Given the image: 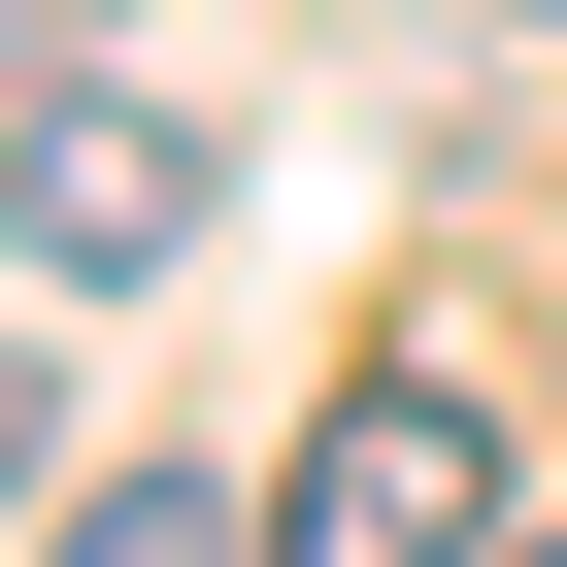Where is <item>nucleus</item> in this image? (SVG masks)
<instances>
[{"label":"nucleus","instance_id":"7ed1b4c3","mask_svg":"<svg viewBox=\"0 0 567 567\" xmlns=\"http://www.w3.org/2000/svg\"><path fill=\"white\" fill-rule=\"evenodd\" d=\"M34 567H267V534H234L200 467H68V501H34Z\"/></svg>","mask_w":567,"mask_h":567},{"label":"nucleus","instance_id":"f257e3e1","mask_svg":"<svg viewBox=\"0 0 567 567\" xmlns=\"http://www.w3.org/2000/svg\"><path fill=\"white\" fill-rule=\"evenodd\" d=\"M267 567H501V401H467V368H334Z\"/></svg>","mask_w":567,"mask_h":567},{"label":"nucleus","instance_id":"f03ea898","mask_svg":"<svg viewBox=\"0 0 567 567\" xmlns=\"http://www.w3.org/2000/svg\"><path fill=\"white\" fill-rule=\"evenodd\" d=\"M167 234H200V134L101 101V68H34V301H134Z\"/></svg>","mask_w":567,"mask_h":567},{"label":"nucleus","instance_id":"20e7f679","mask_svg":"<svg viewBox=\"0 0 567 567\" xmlns=\"http://www.w3.org/2000/svg\"><path fill=\"white\" fill-rule=\"evenodd\" d=\"M501 567H567V534H501Z\"/></svg>","mask_w":567,"mask_h":567}]
</instances>
